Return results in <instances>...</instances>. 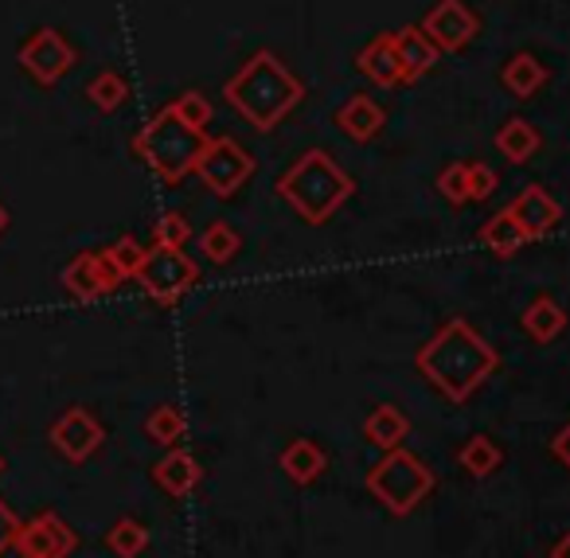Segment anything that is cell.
<instances>
[{
    "instance_id": "6da1fadb",
    "label": "cell",
    "mask_w": 570,
    "mask_h": 558,
    "mask_svg": "<svg viewBox=\"0 0 570 558\" xmlns=\"http://www.w3.org/2000/svg\"><path fill=\"white\" fill-rule=\"evenodd\" d=\"M419 375H426V383L434 391H442L450 402H465L481 383H489L500 368V352L465 321H450L419 347L414 355Z\"/></svg>"
},
{
    "instance_id": "7a4b0ae2",
    "label": "cell",
    "mask_w": 570,
    "mask_h": 558,
    "mask_svg": "<svg viewBox=\"0 0 570 558\" xmlns=\"http://www.w3.org/2000/svg\"><path fill=\"white\" fill-rule=\"evenodd\" d=\"M227 106L258 134H274L305 102V82L274 51H254L223 87Z\"/></svg>"
},
{
    "instance_id": "3957f363",
    "label": "cell",
    "mask_w": 570,
    "mask_h": 558,
    "mask_svg": "<svg viewBox=\"0 0 570 558\" xmlns=\"http://www.w3.org/2000/svg\"><path fill=\"white\" fill-rule=\"evenodd\" d=\"M352 192H356L352 176L321 149L302 153L294 165L277 176V196L294 207L309 227H321V223L333 219L352 199Z\"/></svg>"
},
{
    "instance_id": "277c9868",
    "label": "cell",
    "mask_w": 570,
    "mask_h": 558,
    "mask_svg": "<svg viewBox=\"0 0 570 558\" xmlns=\"http://www.w3.org/2000/svg\"><path fill=\"white\" fill-rule=\"evenodd\" d=\"M207 145V129H191L173 110H157L149 126L134 137V153L168 184H180L188 173H196V160Z\"/></svg>"
},
{
    "instance_id": "5b68a950",
    "label": "cell",
    "mask_w": 570,
    "mask_h": 558,
    "mask_svg": "<svg viewBox=\"0 0 570 558\" xmlns=\"http://www.w3.org/2000/svg\"><path fill=\"white\" fill-rule=\"evenodd\" d=\"M438 477L426 461H419L406 449H387L367 472V492L391 511V516H411L430 492H434Z\"/></svg>"
},
{
    "instance_id": "8992f818",
    "label": "cell",
    "mask_w": 570,
    "mask_h": 558,
    "mask_svg": "<svg viewBox=\"0 0 570 558\" xmlns=\"http://www.w3.org/2000/svg\"><path fill=\"white\" fill-rule=\"evenodd\" d=\"M199 282V266L184 254V246H153L137 270V285L160 305H176Z\"/></svg>"
},
{
    "instance_id": "52a82bcc",
    "label": "cell",
    "mask_w": 570,
    "mask_h": 558,
    "mask_svg": "<svg viewBox=\"0 0 570 558\" xmlns=\"http://www.w3.org/2000/svg\"><path fill=\"white\" fill-rule=\"evenodd\" d=\"M196 176L212 196L230 199L254 176V157L235 137H207L204 153L196 160Z\"/></svg>"
},
{
    "instance_id": "ba28073f",
    "label": "cell",
    "mask_w": 570,
    "mask_h": 558,
    "mask_svg": "<svg viewBox=\"0 0 570 558\" xmlns=\"http://www.w3.org/2000/svg\"><path fill=\"white\" fill-rule=\"evenodd\" d=\"M422 32L438 51L453 56V51H465L481 36V20H476V12L469 9L465 0H438L434 9L426 12V20H422Z\"/></svg>"
},
{
    "instance_id": "9c48e42d",
    "label": "cell",
    "mask_w": 570,
    "mask_h": 558,
    "mask_svg": "<svg viewBox=\"0 0 570 558\" xmlns=\"http://www.w3.org/2000/svg\"><path fill=\"white\" fill-rule=\"evenodd\" d=\"M75 59H79L75 48L67 43L63 32H56V28H40V32L20 48V67H24L36 82H43V87L63 79V75L75 67Z\"/></svg>"
},
{
    "instance_id": "30bf717a",
    "label": "cell",
    "mask_w": 570,
    "mask_h": 558,
    "mask_svg": "<svg viewBox=\"0 0 570 558\" xmlns=\"http://www.w3.org/2000/svg\"><path fill=\"white\" fill-rule=\"evenodd\" d=\"M12 547L20 550V558H71L75 547H79V535L56 511H40L36 519L20 523Z\"/></svg>"
},
{
    "instance_id": "8fae6325",
    "label": "cell",
    "mask_w": 570,
    "mask_h": 558,
    "mask_svg": "<svg viewBox=\"0 0 570 558\" xmlns=\"http://www.w3.org/2000/svg\"><path fill=\"white\" fill-rule=\"evenodd\" d=\"M102 441H106V430L98 425V418L90 414V410H82V407L67 410V414L51 425V446H56L59 453H63L67 461H75V464H82L87 457H95Z\"/></svg>"
},
{
    "instance_id": "7c38bea8",
    "label": "cell",
    "mask_w": 570,
    "mask_h": 558,
    "mask_svg": "<svg viewBox=\"0 0 570 558\" xmlns=\"http://www.w3.org/2000/svg\"><path fill=\"white\" fill-rule=\"evenodd\" d=\"M126 282V277L118 274V270L110 266V258H106V251H95V254H79L75 262H67L63 270V285L71 297L79 301H98L102 293L118 290V285Z\"/></svg>"
},
{
    "instance_id": "4fadbf2b",
    "label": "cell",
    "mask_w": 570,
    "mask_h": 558,
    "mask_svg": "<svg viewBox=\"0 0 570 558\" xmlns=\"http://www.w3.org/2000/svg\"><path fill=\"white\" fill-rule=\"evenodd\" d=\"M508 215H512V219L523 227L528 243H535V238L551 235V231L559 227L562 207L554 204V196L547 188H539V184H528V188H523L520 196L508 204Z\"/></svg>"
},
{
    "instance_id": "5bb4252c",
    "label": "cell",
    "mask_w": 570,
    "mask_h": 558,
    "mask_svg": "<svg viewBox=\"0 0 570 558\" xmlns=\"http://www.w3.org/2000/svg\"><path fill=\"white\" fill-rule=\"evenodd\" d=\"M333 121H336V129L348 137V141L367 145V141H375V137L383 134V126H387V114H383V106L375 102V98L352 95L348 102L333 114Z\"/></svg>"
},
{
    "instance_id": "9a60e30c",
    "label": "cell",
    "mask_w": 570,
    "mask_h": 558,
    "mask_svg": "<svg viewBox=\"0 0 570 558\" xmlns=\"http://www.w3.org/2000/svg\"><path fill=\"white\" fill-rule=\"evenodd\" d=\"M153 480H157V484L165 488L168 496L184 500V496H191L199 488V480H204V469H199V461L188 453V449H168V453L160 457L157 464H153Z\"/></svg>"
},
{
    "instance_id": "2e32d148",
    "label": "cell",
    "mask_w": 570,
    "mask_h": 558,
    "mask_svg": "<svg viewBox=\"0 0 570 558\" xmlns=\"http://www.w3.org/2000/svg\"><path fill=\"white\" fill-rule=\"evenodd\" d=\"M356 67H360V75H367V79H372L375 87H383V90L403 87V82H406V71H403V63H399V56H395L391 32L375 36V40L356 56Z\"/></svg>"
},
{
    "instance_id": "e0dca14e",
    "label": "cell",
    "mask_w": 570,
    "mask_h": 558,
    "mask_svg": "<svg viewBox=\"0 0 570 558\" xmlns=\"http://www.w3.org/2000/svg\"><path fill=\"white\" fill-rule=\"evenodd\" d=\"M391 43H395V56H399V63H403V71H406V82L430 75L438 67V56H442V51L426 40V32H422V28H414V25L391 32Z\"/></svg>"
},
{
    "instance_id": "ac0fdd59",
    "label": "cell",
    "mask_w": 570,
    "mask_h": 558,
    "mask_svg": "<svg viewBox=\"0 0 570 558\" xmlns=\"http://www.w3.org/2000/svg\"><path fill=\"white\" fill-rule=\"evenodd\" d=\"M547 79H551V71H547L531 51H515V56L500 67V87H504L512 98H520V102L535 98L539 90L547 87Z\"/></svg>"
},
{
    "instance_id": "d6986e66",
    "label": "cell",
    "mask_w": 570,
    "mask_h": 558,
    "mask_svg": "<svg viewBox=\"0 0 570 558\" xmlns=\"http://www.w3.org/2000/svg\"><path fill=\"white\" fill-rule=\"evenodd\" d=\"M492 141H497L500 157H504L508 165H528V160L543 149V137H539V129L531 126L528 118H508L504 126L497 129Z\"/></svg>"
},
{
    "instance_id": "ffe728a7",
    "label": "cell",
    "mask_w": 570,
    "mask_h": 558,
    "mask_svg": "<svg viewBox=\"0 0 570 558\" xmlns=\"http://www.w3.org/2000/svg\"><path fill=\"white\" fill-rule=\"evenodd\" d=\"M282 469L294 484H313L328 469V453L309 438H297L282 449Z\"/></svg>"
},
{
    "instance_id": "44dd1931",
    "label": "cell",
    "mask_w": 570,
    "mask_h": 558,
    "mask_svg": "<svg viewBox=\"0 0 570 558\" xmlns=\"http://www.w3.org/2000/svg\"><path fill=\"white\" fill-rule=\"evenodd\" d=\"M411 433V422H406V414L399 407H391V402H383V407H375L372 414H367L364 422V438L372 441L375 449H399L403 446V438Z\"/></svg>"
},
{
    "instance_id": "7402d4cb",
    "label": "cell",
    "mask_w": 570,
    "mask_h": 558,
    "mask_svg": "<svg viewBox=\"0 0 570 558\" xmlns=\"http://www.w3.org/2000/svg\"><path fill=\"white\" fill-rule=\"evenodd\" d=\"M562 329H567V313L554 297H535L523 313V332L535 344H551L554 336H562Z\"/></svg>"
},
{
    "instance_id": "603a6c76",
    "label": "cell",
    "mask_w": 570,
    "mask_h": 558,
    "mask_svg": "<svg viewBox=\"0 0 570 558\" xmlns=\"http://www.w3.org/2000/svg\"><path fill=\"white\" fill-rule=\"evenodd\" d=\"M481 243L489 246L497 258H512V254H520L523 246H528V235H523V227L508 215V207H504V212H497L481 227Z\"/></svg>"
},
{
    "instance_id": "cb8c5ba5",
    "label": "cell",
    "mask_w": 570,
    "mask_h": 558,
    "mask_svg": "<svg viewBox=\"0 0 570 558\" xmlns=\"http://www.w3.org/2000/svg\"><path fill=\"white\" fill-rule=\"evenodd\" d=\"M458 461L469 477H492V472L500 469V461H504V453H500V446L489 438V433H473V438L461 446Z\"/></svg>"
},
{
    "instance_id": "d4e9b609",
    "label": "cell",
    "mask_w": 570,
    "mask_h": 558,
    "mask_svg": "<svg viewBox=\"0 0 570 558\" xmlns=\"http://www.w3.org/2000/svg\"><path fill=\"white\" fill-rule=\"evenodd\" d=\"M87 98L102 114H114V110H121V106L129 102V82L121 79L118 71H102V75H95V79L87 82Z\"/></svg>"
},
{
    "instance_id": "484cf974",
    "label": "cell",
    "mask_w": 570,
    "mask_h": 558,
    "mask_svg": "<svg viewBox=\"0 0 570 558\" xmlns=\"http://www.w3.org/2000/svg\"><path fill=\"white\" fill-rule=\"evenodd\" d=\"M199 251H204L207 262H215V266H227V262L243 251V238H238V231L230 227V223H212V227L199 235Z\"/></svg>"
},
{
    "instance_id": "4316f807",
    "label": "cell",
    "mask_w": 570,
    "mask_h": 558,
    "mask_svg": "<svg viewBox=\"0 0 570 558\" xmlns=\"http://www.w3.org/2000/svg\"><path fill=\"white\" fill-rule=\"evenodd\" d=\"M145 433H149V441H157V446H176V441L184 438L180 407H173V402H160V407L145 418Z\"/></svg>"
},
{
    "instance_id": "83f0119b",
    "label": "cell",
    "mask_w": 570,
    "mask_h": 558,
    "mask_svg": "<svg viewBox=\"0 0 570 558\" xmlns=\"http://www.w3.org/2000/svg\"><path fill=\"white\" fill-rule=\"evenodd\" d=\"M106 542H110L114 555L137 558L145 547H149V531H145V523H137V519H118V523L106 531Z\"/></svg>"
},
{
    "instance_id": "f1b7e54d",
    "label": "cell",
    "mask_w": 570,
    "mask_h": 558,
    "mask_svg": "<svg viewBox=\"0 0 570 558\" xmlns=\"http://www.w3.org/2000/svg\"><path fill=\"white\" fill-rule=\"evenodd\" d=\"M168 110H173L176 118H180L184 126H191V129H207V126H212V118H215L212 102H207L199 90H184L176 102H168Z\"/></svg>"
},
{
    "instance_id": "f546056e",
    "label": "cell",
    "mask_w": 570,
    "mask_h": 558,
    "mask_svg": "<svg viewBox=\"0 0 570 558\" xmlns=\"http://www.w3.org/2000/svg\"><path fill=\"white\" fill-rule=\"evenodd\" d=\"M106 258H110V266L118 270L121 277H137V270H141V262H145V246L137 243L134 235H121L114 246H106Z\"/></svg>"
},
{
    "instance_id": "4dcf8cb0",
    "label": "cell",
    "mask_w": 570,
    "mask_h": 558,
    "mask_svg": "<svg viewBox=\"0 0 570 558\" xmlns=\"http://www.w3.org/2000/svg\"><path fill=\"white\" fill-rule=\"evenodd\" d=\"M438 192H442V199H450V207H465L469 204V176H465V165H450L442 168V176H438Z\"/></svg>"
},
{
    "instance_id": "1f68e13d",
    "label": "cell",
    "mask_w": 570,
    "mask_h": 558,
    "mask_svg": "<svg viewBox=\"0 0 570 558\" xmlns=\"http://www.w3.org/2000/svg\"><path fill=\"white\" fill-rule=\"evenodd\" d=\"M153 238H157V246H184L191 238V227L180 212H165L153 227Z\"/></svg>"
},
{
    "instance_id": "d6a6232c",
    "label": "cell",
    "mask_w": 570,
    "mask_h": 558,
    "mask_svg": "<svg viewBox=\"0 0 570 558\" xmlns=\"http://www.w3.org/2000/svg\"><path fill=\"white\" fill-rule=\"evenodd\" d=\"M465 176H469V204H481V199H489L492 192H497V173H492V165H484V160H473V165H465Z\"/></svg>"
},
{
    "instance_id": "836d02e7",
    "label": "cell",
    "mask_w": 570,
    "mask_h": 558,
    "mask_svg": "<svg viewBox=\"0 0 570 558\" xmlns=\"http://www.w3.org/2000/svg\"><path fill=\"white\" fill-rule=\"evenodd\" d=\"M17 531H20V519L12 516V508L4 500H0V555L17 542Z\"/></svg>"
},
{
    "instance_id": "e575fe53",
    "label": "cell",
    "mask_w": 570,
    "mask_h": 558,
    "mask_svg": "<svg viewBox=\"0 0 570 558\" xmlns=\"http://www.w3.org/2000/svg\"><path fill=\"white\" fill-rule=\"evenodd\" d=\"M551 453L559 457V461H562V464H567V469H570V422L562 425V430H559V433H554V438H551Z\"/></svg>"
},
{
    "instance_id": "d590c367",
    "label": "cell",
    "mask_w": 570,
    "mask_h": 558,
    "mask_svg": "<svg viewBox=\"0 0 570 558\" xmlns=\"http://www.w3.org/2000/svg\"><path fill=\"white\" fill-rule=\"evenodd\" d=\"M551 558H570V535H562L559 542L551 547Z\"/></svg>"
},
{
    "instance_id": "8d00e7d4",
    "label": "cell",
    "mask_w": 570,
    "mask_h": 558,
    "mask_svg": "<svg viewBox=\"0 0 570 558\" xmlns=\"http://www.w3.org/2000/svg\"><path fill=\"white\" fill-rule=\"evenodd\" d=\"M4 227H9V212L0 207V235H4Z\"/></svg>"
},
{
    "instance_id": "74e56055",
    "label": "cell",
    "mask_w": 570,
    "mask_h": 558,
    "mask_svg": "<svg viewBox=\"0 0 570 558\" xmlns=\"http://www.w3.org/2000/svg\"><path fill=\"white\" fill-rule=\"evenodd\" d=\"M0 469H4V457H0Z\"/></svg>"
}]
</instances>
